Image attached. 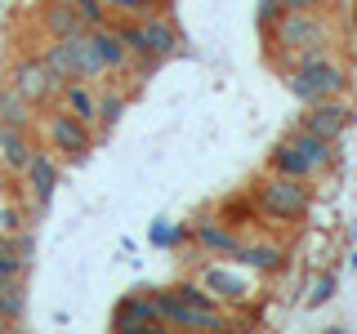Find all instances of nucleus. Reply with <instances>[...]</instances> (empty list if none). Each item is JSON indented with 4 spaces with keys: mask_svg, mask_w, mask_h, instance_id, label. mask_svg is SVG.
I'll return each instance as SVG.
<instances>
[{
    "mask_svg": "<svg viewBox=\"0 0 357 334\" xmlns=\"http://www.w3.org/2000/svg\"><path fill=\"white\" fill-rule=\"evenodd\" d=\"M201 285L210 289V294L228 299V303H241L245 299V281L237 272H223V267H206V276H201Z\"/></svg>",
    "mask_w": 357,
    "mask_h": 334,
    "instance_id": "dca6fc26",
    "label": "nucleus"
},
{
    "mask_svg": "<svg viewBox=\"0 0 357 334\" xmlns=\"http://www.w3.org/2000/svg\"><path fill=\"white\" fill-rule=\"evenodd\" d=\"M0 138H5V120H0Z\"/></svg>",
    "mask_w": 357,
    "mask_h": 334,
    "instance_id": "f704fd0d",
    "label": "nucleus"
},
{
    "mask_svg": "<svg viewBox=\"0 0 357 334\" xmlns=\"http://www.w3.org/2000/svg\"><path fill=\"white\" fill-rule=\"evenodd\" d=\"M27 187H31V200H36V209L50 205V196H54V187H59V161L54 156H45V152H31V161H27Z\"/></svg>",
    "mask_w": 357,
    "mask_h": 334,
    "instance_id": "1a4fd4ad",
    "label": "nucleus"
},
{
    "mask_svg": "<svg viewBox=\"0 0 357 334\" xmlns=\"http://www.w3.org/2000/svg\"><path fill=\"white\" fill-rule=\"evenodd\" d=\"M107 9H116V14H134V18H148L156 0H103Z\"/></svg>",
    "mask_w": 357,
    "mask_h": 334,
    "instance_id": "c756f323",
    "label": "nucleus"
},
{
    "mask_svg": "<svg viewBox=\"0 0 357 334\" xmlns=\"http://www.w3.org/2000/svg\"><path fill=\"white\" fill-rule=\"evenodd\" d=\"M0 161L9 165V170H27V161H31V143L22 138V129H5V138H0Z\"/></svg>",
    "mask_w": 357,
    "mask_h": 334,
    "instance_id": "6ab92c4d",
    "label": "nucleus"
},
{
    "mask_svg": "<svg viewBox=\"0 0 357 334\" xmlns=\"http://www.w3.org/2000/svg\"><path fill=\"white\" fill-rule=\"evenodd\" d=\"M14 85H18V94L27 98V103H45L50 94H59V81L50 76V67H45L40 58H27V63H18V72H14Z\"/></svg>",
    "mask_w": 357,
    "mask_h": 334,
    "instance_id": "6e6552de",
    "label": "nucleus"
},
{
    "mask_svg": "<svg viewBox=\"0 0 357 334\" xmlns=\"http://www.w3.org/2000/svg\"><path fill=\"white\" fill-rule=\"evenodd\" d=\"M282 5H286V9H321L326 0H282Z\"/></svg>",
    "mask_w": 357,
    "mask_h": 334,
    "instance_id": "473e14b6",
    "label": "nucleus"
},
{
    "mask_svg": "<svg viewBox=\"0 0 357 334\" xmlns=\"http://www.w3.org/2000/svg\"><path fill=\"white\" fill-rule=\"evenodd\" d=\"M268 165H273L277 174H290V178H308V183L317 178V170L308 165V156L299 152V148H295L290 138H282V143L273 148V161H268Z\"/></svg>",
    "mask_w": 357,
    "mask_h": 334,
    "instance_id": "ddd939ff",
    "label": "nucleus"
},
{
    "mask_svg": "<svg viewBox=\"0 0 357 334\" xmlns=\"http://www.w3.org/2000/svg\"><path fill=\"white\" fill-rule=\"evenodd\" d=\"M255 196H259V205L268 209V214L282 218V223H295V218H304L308 209H312L308 178H290V174H277V170L255 187Z\"/></svg>",
    "mask_w": 357,
    "mask_h": 334,
    "instance_id": "f257e3e1",
    "label": "nucleus"
},
{
    "mask_svg": "<svg viewBox=\"0 0 357 334\" xmlns=\"http://www.w3.org/2000/svg\"><path fill=\"white\" fill-rule=\"evenodd\" d=\"M14 250L31 263V250H36V241H31V237H18V232H14Z\"/></svg>",
    "mask_w": 357,
    "mask_h": 334,
    "instance_id": "2f4dec72",
    "label": "nucleus"
},
{
    "mask_svg": "<svg viewBox=\"0 0 357 334\" xmlns=\"http://www.w3.org/2000/svg\"><path fill=\"white\" fill-rule=\"evenodd\" d=\"M148 294H152L156 317H161L165 326H174V330H228V317H223V312L192 308V303H183L174 289H148Z\"/></svg>",
    "mask_w": 357,
    "mask_h": 334,
    "instance_id": "20e7f679",
    "label": "nucleus"
},
{
    "mask_svg": "<svg viewBox=\"0 0 357 334\" xmlns=\"http://www.w3.org/2000/svg\"><path fill=\"white\" fill-rule=\"evenodd\" d=\"M89 36H94L98 54H103L107 72H116V67H126V63H130V49H126V40H121V31H107V27H89Z\"/></svg>",
    "mask_w": 357,
    "mask_h": 334,
    "instance_id": "f3484780",
    "label": "nucleus"
},
{
    "mask_svg": "<svg viewBox=\"0 0 357 334\" xmlns=\"http://www.w3.org/2000/svg\"><path fill=\"white\" fill-rule=\"evenodd\" d=\"M344 85H349V76H344L335 63H326L321 54H312V58H299V67L290 72V89H295V94L304 98L308 107L321 103V98H340Z\"/></svg>",
    "mask_w": 357,
    "mask_h": 334,
    "instance_id": "f03ea898",
    "label": "nucleus"
},
{
    "mask_svg": "<svg viewBox=\"0 0 357 334\" xmlns=\"http://www.w3.org/2000/svg\"><path fill=\"white\" fill-rule=\"evenodd\" d=\"M22 267H27V259L14 250V241H0V285H5V281H18Z\"/></svg>",
    "mask_w": 357,
    "mask_h": 334,
    "instance_id": "b1692460",
    "label": "nucleus"
},
{
    "mask_svg": "<svg viewBox=\"0 0 357 334\" xmlns=\"http://www.w3.org/2000/svg\"><path fill=\"white\" fill-rule=\"evenodd\" d=\"M156 326H161V317H156V308H152V294H130V299L116 303V312H112V330L148 334Z\"/></svg>",
    "mask_w": 357,
    "mask_h": 334,
    "instance_id": "423d86ee",
    "label": "nucleus"
},
{
    "mask_svg": "<svg viewBox=\"0 0 357 334\" xmlns=\"http://www.w3.org/2000/svg\"><path fill=\"white\" fill-rule=\"evenodd\" d=\"M121 111H126V98H121V94H98V98H94V120H98L103 129L116 125Z\"/></svg>",
    "mask_w": 357,
    "mask_h": 334,
    "instance_id": "5701e85b",
    "label": "nucleus"
},
{
    "mask_svg": "<svg viewBox=\"0 0 357 334\" xmlns=\"http://www.w3.org/2000/svg\"><path fill=\"white\" fill-rule=\"evenodd\" d=\"M45 31H50L54 40L85 31V22H81V14H76V5H72V0H59V5H50V9H45Z\"/></svg>",
    "mask_w": 357,
    "mask_h": 334,
    "instance_id": "2eb2a0df",
    "label": "nucleus"
},
{
    "mask_svg": "<svg viewBox=\"0 0 357 334\" xmlns=\"http://www.w3.org/2000/svg\"><path fill=\"white\" fill-rule=\"evenodd\" d=\"M192 237H197V245H201L206 254H228V259H241V250H245V245L232 237L228 228H219V223H210V218H206V223H197Z\"/></svg>",
    "mask_w": 357,
    "mask_h": 334,
    "instance_id": "9b49d317",
    "label": "nucleus"
},
{
    "mask_svg": "<svg viewBox=\"0 0 357 334\" xmlns=\"http://www.w3.org/2000/svg\"><path fill=\"white\" fill-rule=\"evenodd\" d=\"M67 40H72V49H76V67H81V81H98V76L107 72V63H103V54H98L94 36H89V27H85V31H76V36H67Z\"/></svg>",
    "mask_w": 357,
    "mask_h": 334,
    "instance_id": "4468645a",
    "label": "nucleus"
},
{
    "mask_svg": "<svg viewBox=\"0 0 357 334\" xmlns=\"http://www.w3.org/2000/svg\"><path fill=\"white\" fill-rule=\"evenodd\" d=\"M174 294L183 299V303H192V308H215V294H210L201 281H183V285H174Z\"/></svg>",
    "mask_w": 357,
    "mask_h": 334,
    "instance_id": "393cba45",
    "label": "nucleus"
},
{
    "mask_svg": "<svg viewBox=\"0 0 357 334\" xmlns=\"http://www.w3.org/2000/svg\"><path fill=\"white\" fill-rule=\"evenodd\" d=\"M50 143L59 152H67L72 161H81L89 152V125L81 116H72V111H59V116H50Z\"/></svg>",
    "mask_w": 357,
    "mask_h": 334,
    "instance_id": "0eeeda50",
    "label": "nucleus"
},
{
    "mask_svg": "<svg viewBox=\"0 0 357 334\" xmlns=\"http://www.w3.org/2000/svg\"><path fill=\"white\" fill-rule=\"evenodd\" d=\"M72 5H76V14H81L85 27H103V22H107V5H103V0H72Z\"/></svg>",
    "mask_w": 357,
    "mask_h": 334,
    "instance_id": "bb28decb",
    "label": "nucleus"
},
{
    "mask_svg": "<svg viewBox=\"0 0 357 334\" xmlns=\"http://www.w3.org/2000/svg\"><path fill=\"white\" fill-rule=\"evenodd\" d=\"M335 285H340V281H335V276H331V272H321V276H317V281H312V285H308V294H304V303H308V308H321V303H331V294H335Z\"/></svg>",
    "mask_w": 357,
    "mask_h": 334,
    "instance_id": "a878e982",
    "label": "nucleus"
},
{
    "mask_svg": "<svg viewBox=\"0 0 357 334\" xmlns=\"http://www.w3.org/2000/svg\"><path fill=\"white\" fill-rule=\"evenodd\" d=\"M148 237H152V245H178V241L188 237V232H183V228H174V223H165V218H156Z\"/></svg>",
    "mask_w": 357,
    "mask_h": 334,
    "instance_id": "c85d7f7f",
    "label": "nucleus"
},
{
    "mask_svg": "<svg viewBox=\"0 0 357 334\" xmlns=\"http://www.w3.org/2000/svg\"><path fill=\"white\" fill-rule=\"evenodd\" d=\"M5 330H9V321H0V334H5Z\"/></svg>",
    "mask_w": 357,
    "mask_h": 334,
    "instance_id": "72a5a7b5",
    "label": "nucleus"
},
{
    "mask_svg": "<svg viewBox=\"0 0 357 334\" xmlns=\"http://www.w3.org/2000/svg\"><path fill=\"white\" fill-rule=\"evenodd\" d=\"M282 18H286V5H282V0H259V14H255L259 31H273Z\"/></svg>",
    "mask_w": 357,
    "mask_h": 334,
    "instance_id": "cd10ccee",
    "label": "nucleus"
},
{
    "mask_svg": "<svg viewBox=\"0 0 357 334\" xmlns=\"http://www.w3.org/2000/svg\"><path fill=\"white\" fill-rule=\"evenodd\" d=\"M349 125H353V107L340 103V98H321V103H312L308 116L299 120V129L317 134V138H326V143H335Z\"/></svg>",
    "mask_w": 357,
    "mask_h": 334,
    "instance_id": "39448f33",
    "label": "nucleus"
},
{
    "mask_svg": "<svg viewBox=\"0 0 357 334\" xmlns=\"http://www.w3.org/2000/svg\"><path fill=\"white\" fill-rule=\"evenodd\" d=\"M143 40H148V54H152V58H161V63L178 49V31L161 14H148V18H143Z\"/></svg>",
    "mask_w": 357,
    "mask_h": 334,
    "instance_id": "f8f14e48",
    "label": "nucleus"
},
{
    "mask_svg": "<svg viewBox=\"0 0 357 334\" xmlns=\"http://www.w3.org/2000/svg\"><path fill=\"white\" fill-rule=\"evenodd\" d=\"M27 111H31V103L18 94V85L0 89V120H5V129H27Z\"/></svg>",
    "mask_w": 357,
    "mask_h": 334,
    "instance_id": "a211bd4d",
    "label": "nucleus"
},
{
    "mask_svg": "<svg viewBox=\"0 0 357 334\" xmlns=\"http://www.w3.org/2000/svg\"><path fill=\"white\" fill-rule=\"evenodd\" d=\"M0 232H9V237L22 232V214H18V209H0Z\"/></svg>",
    "mask_w": 357,
    "mask_h": 334,
    "instance_id": "7c9ffc66",
    "label": "nucleus"
},
{
    "mask_svg": "<svg viewBox=\"0 0 357 334\" xmlns=\"http://www.w3.org/2000/svg\"><path fill=\"white\" fill-rule=\"evenodd\" d=\"M286 259V245H245L241 250V263L255 267V272H277Z\"/></svg>",
    "mask_w": 357,
    "mask_h": 334,
    "instance_id": "aec40b11",
    "label": "nucleus"
},
{
    "mask_svg": "<svg viewBox=\"0 0 357 334\" xmlns=\"http://www.w3.org/2000/svg\"><path fill=\"white\" fill-rule=\"evenodd\" d=\"M22 312H27V299H22V285L18 281H5L0 285V321H22Z\"/></svg>",
    "mask_w": 357,
    "mask_h": 334,
    "instance_id": "4be33fe9",
    "label": "nucleus"
},
{
    "mask_svg": "<svg viewBox=\"0 0 357 334\" xmlns=\"http://www.w3.org/2000/svg\"><path fill=\"white\" fill-rule=\"evenodd\" d=\"M40 63L50 67V76H54L59 85L81 81V67H76V49H72V40H67V36H63V40H54L50 49L40 54Z\"/></svg>",
    "mask_w": 357,
    "mask_h": 334,
    "instance_id": "9d476101",
    "label": "nucleus"
},
{
    "mask_svg": "<svg viewBox=\"0 0 357 334\" xmlns=\"http://www.w3.org/2000/svg\"><path fill=\"white\" fill-rule=\"evenodd\" d=\"M63 98H67V111H72V116H81L85 125H94V94L85 89V81L63 85Z\"/></svg>",
    "mask_w": 357,
    "mask_h": 334,
    "instance_id": "412c9836",
    "label": "nucleus"
},
{
    "mask_svg": "<svg viewBox=\"0 0 357 334\" xmlns=\"http://www.w3.org/2000/svg\"><path fill=\"white\" fill-rule=\"evenodd\" d=\"M273 36L282 49H295L299 58H312V54L326 49V27H321L317 9H286V18L273 27Z\"/></svg>",
    "mask_w": 357,
    "mask_h": 334,
    "instance_id": "7ed1b4c3",
    "label": "nucleus"
}]
</instances>
